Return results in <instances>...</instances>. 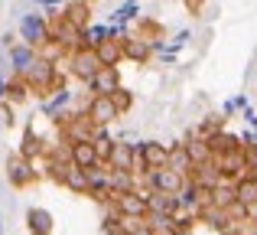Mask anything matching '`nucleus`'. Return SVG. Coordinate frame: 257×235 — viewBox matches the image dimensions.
Masks as SVG:
<instances>
[{
  "mask_svg": "<svg viewBox=\"0 0 257 235\" xmlns=\"http://www.w3.org/2000/svg\"><path fill=\"white\" fill-rule=\"evenodd\" d=\"M20 79L26 82L30 95H36V98H49L59 85H65V79L59 75V62H49V59H43V56L33 59V65Z\"/></svg>",
  "mask_w": 257,
  "mask_h": 235,
  "instance_id": "f257e3e1",
  "label": "nucleus"
},
{
  "mask_svg": "<svg viewBox=\"0 0 257 235\" xmlns=\"http://www.w3.org/2000/svg\"><path fill=\"white\" fill-rule=\"evenodd\" d=\"M134 150H137L134 177H140V173L147 177L150 170L166 167V160H170V144H163V140H144V144H134Z\"/></svg>",
  "mask_w": 257,
  "mask_h": 235,
  "instance_id": "f03ea898",
  "label": "nucleus"
},
{
  "mask_svg": "<svg viewBox=\"0 0 257 235\" xmlns=\"http://www.w3.org/2000/svg\"><path fill=\"white\" fill-rule=\"evenodd\" d=\"M4 170H7V183H10L13 190H30V186H36V180H39L36 164L26 160L23 153H10V157L4 160Z\"/></svg>",
  "mask_w": 257,
  "mask_h": 235,
  "instance_id": "7ed1b4c3",
  "label": "nucleus"
},
{
  "mask_svg": "<svg viewBox=\"0 0 257 235\" xmlns=\"http://www.w3.org/2000/svg\"><path fill=\"white\" fill-rule=\"evenodd\" d=\"M49 36V17L46 13H20V23H17V39L33 49H39V43H46Z\"/></svg>",
  "mask_w": 257,
  "mask_h": 235,
  "instance_id": "20e7f679",
  "label": "nucleus"
},
{
  "mask_svg": "<svg viewBox=\"0 0 257 235\" xmlns=\"http://www.w3.org/2000/svg\"><path fill=\"white\" fill-rule=\"evenodd\" d=\"M111 212L114 216H134V219H147V193L144 190H124L111 196Z\"/></svg>",
  "mask_w": 257,
  "mask_h": 235,
  "instance_id": "39448f33",
  "label": "nucleus"
},
{
  "mask_svg": "<svg viewBox=\"0 0 257 235\" xmlns=\"http://www.w3.org/2000/svg\"><path fill=\"white\" fill-rule=\"evenodd\" d=\"M98 69H101V62H98V56H94L91 46H78V49L69 52V72L78 79V82H88Z\"/></svg>",
  "mask_w": 257,
  "mask_h": 235,
  "instance_id": "423d86ee",
  "label": "nucleus"
},
{
  "mask_svg": "<svg viewBox=\"0 0 257 235\" xmlns=\"http://www.w3.org/2000/svg\"><path fill=\"white\" fill-rule=\"evenodd\" d=\"M85 115L91 118L94 127H107V124H114V121L120 118L117 108H114V102H111V95H91L88 105H85Z\"/></svg>",
  "mask_w": 257,
  "mask_h": 235,
  "instance_id": "0eeeda50",
  "label": "nucleus"
},
{
  "mask_svg": "<svg viewBox=\"0 0 257 235\" xmlns=\"http://www.w3.org/2000/svg\"><path fill=\"white\" fill-rule=\"evenodd\" d=\"M182 183H186V177L176 173V170H170V167H157V170L147 173V186L157 190V193H173V196H176V193L182 190Z\"/></svg>",
  "mask_w": 257,
  "mask_h": 235,
  "instance_id": "6e6552de",
  "label": "nucleus"
},
{
  "mask_svg": "<svg viewBox=\"0 0 257 235\" xmlns=\"http://www.w3.org/2000/svg\"><path fill=\"white\" fill-rule=\"evenodd\" d=\"M134 160H137L134 144H127V140H114L111 150H107V157H104V167H107V170H127V173H134Z\"/></svg>",
  "mask_w": 257,
  "mask_h": 235,
  "instance_id": "1a4fd4ad",
  "label": "nucleus"
},
{
  "mask_svg": "<svg viewBox=\"0 0 257 235\" xmlns=\"http://www.w3.org/2000/svg\"><path fill=\"white\" fill-rule=\"evenodd\" d=\"M85 85H88L91 95H111V92L120 85V69H117V65H101Z\"/></svg>",
  "mask_w": 257,
  "mask_h": 235,
  "instance_id": "9d476101",
  "label": "nucleus"
},
{
  "mask_svg": "<svg viewBox=\"0 0 257 235\" xmlns=\"http://www.w3.org/2000/svg\"><path fill=\"white\" fill-rule=\"evenodd\" d=\"M4 52H7V69H10L13 75H23V72L33 65V59H36V49L26 46V43H20V39L10 46V49H4Z\"/></svg>",
  "mask_w": 257,
  "mask_h": 235,
  "instance_id": "9b49d317",
  "label": "nucleus"
},
{
  "mask_svg": "<svg viewBox=\"0 0 257 235\" xmlns=\"http://www.w3.org/2000/svg\"><path fill=\"white\" fill-rule=\"evenodd\" d=\"M46 150H49V147H46L43 134H39L33 124H26L23 127V137H20V150L17 153H23L26 160H33V164H36L39 157H46Z\"/></svg>",
  "mask_w": 257,
  "mask_h": 235,
  "instance_id": "f8f14e48",
  "label": "nucleus"
},
{
  "mask_svg": "<svg viewBox=\"0 0 257 235\" xmlns=\"http://www.w3.org/2000/svg\"><path fill=\"white\" fill-rule=\"evenodd\" d=\"M120 46H124V59H131V62H137V65H144L147 59L153 56V46L147 43V39H140L137 33H131V30L120 36Z\"/></svg>",
  "mask_w": 257,
  "mask_h": 235,
  "instance_id": "ddd939ff",
  "label": "nucleus"
},
{
  "mask_svg": "<svg viewBox=\"0 0 257 235\" xmlns=\"http://www.w3.org/2000/svg\"><path fill=\"white\" fill-rule=\"evenodd\" d=\"M26 229H30V235H52V229H56L52 212L43 209V206H30L26 209Z\"/></svg>",
  "mask_w": 257,
  "mask_h": 235,
  "instance_id": "4468645a",
  "label": "nucleus"
},
{
  "mask_svg": "<svg viewBox=\"0 0 257 235\" xmlns=\"http://www.w3.org/2000/svg\"><path fill=\"white\" fill-rule=\"evenodd\" d=\"M69 153H72V164L82 167V170H91V167L101 164L98 150H94V140H75V144H69Z\"/></svg>",
  "mask_w": 257,
  "mask_h": 235,
  "instance_id": "2eb2a0df",
  "label": "nucleus"
},
{
  "mask_svg": "<svg viewBox=\"0 0 257 235\" xmlns=\"http://www.w3.org/2000/svg\"><path fill=\"white\" fill-rule=\"evenodd\" d=\"M69 102H72V92L65 89V85H59L49 98H43V115L52 118V121H59L65 111H69Z\"/></svg>",
  "mask_w": 257,
  "mask_h": 235,
  "instance_id": "dca6fc26",
  "label": "nucleus"
},
{
  "mask_svg": "<svg viewBox=\"0 0 257 235\" xmlns=\"http://www.w3.org/2000/svg\"><path fill=\"white\" fill-rule=\"evenodd\" d=\"M59 186H65L69 193H75V196H88V170H82V167H75V164H69L65 167V173H62V183Z\"/></svg>",
  "mask_w": 257,
  "mask_h": 235,
  "instance_id": "f3484780",
  "label": "nucleus"
},
{
  "mask_svg": "<svg viewBox=\"0 0 257 235\" xmlns=\"http://www.w3.org/2000/svg\"><path fill=\"white\" fill-rule=\"evenodd\" d=\"M94 56H98L101 65H120L124 62V46H120V39H101L94 46Z\"/></svg>",
  "mask_w": 257,
  "mask_h": 235,
  "instance_id": "a211bd4d",
  "label": "nucleus"
},
{
  "mask_svg": "<svg viewBox=\"0 0 257 235\" xmlns=\"http://www.w3.org/2000/svg\"><path fill=\"white\" fill-rule=\"evenodd\" d=\"M62 17L69 20V23H75L78 30H85V26L91 23V4H88V0H69Z\"/></svg>",
  "mask_w": 257,
  "mask_h": 235,
  "instance_id": "6ab92c4d",
  "label": "nucleus"
},
{
  "mask_svg": "<svg viewBox=\"0 0 257 235\" xmlns=\"http://www.w3.org/2000/svg\"><path fill=\"white\" fill-rule=\"evenodd\" d=\"M182 147H186V153H189V160H192V167H195V164H208V160H212V147H208V140H202V137L182 140Z\"/></svg>",
  "mask_w": 257,
  "mask_h": 235,
  "instance_id": "aec40b11",
  "label": "nucleus"
},
{
  "mask_svg": "<svg viewBox=\"0 0 257 235\" xmlns=\"http://www.w3.org/2000/svg\"><path fill=\"white\" fill-rule=\"evenodd\" d=\"M234 199H238L241 206H247V203H254V199H257V183H254L251 173L241 177V180H234Z\"/></svg>",
  "mask_w": 257,
  "mask_h": 235,
  "instance_id": "412c9836",
  "label": "nucleus"
},
{
  "mask_svg": "<svg viewBox=\"0 0 257 235\" xmlns=\"http://www.w3.org/2000/svg\"><path fill=\"white\" fill-rule=\"evenodd\" d=\"M218 131H225V115H205L199 121V127H195V137L208 140L212 134H218Z\"/></svg>",
  "mask_w": 257,
  "mask_h": 235,
  "instance_id": "4be33fe9",
  "label": "nucleus"
},
{
  "mask_svg": "<svg viewBox=\"0 0 257 235\" xmlns=\"http://www.w3.org/2000/svg\"><path fill=\"white\" fill-rule=\"evenodd\" d=\"M26 95H30V89H26V82L20 75H13V79H7V92H4V102H10V105H20V102H26Z\"/></svg>",
  "mask_w": 257,
  "mask_h": 235,
  "instance_id": "5701e85b",
  "label": "nucleus"
},
{
  "mask_svg": "<svg viewBox=\"0 0 257 235\" xmlns=\"http://www.w3.org/2000/svg\"><path fill=\"white\" fill-rule=\"evenodd\" d=\"M140 17V0H127V4H120L117 10L111 13V23H134V20Z\"/></svg>",
  "mask_w": 257,
  "mask_h": 235,
  "instance_id": "b1692460",
  "label": "nucleus"
},
{
  "mask_svg": "<svg viewBox=\"0 0 257 235\" xmlns=\"http://www.w3.org/2000/svg\"><path fill=\"white\" fill-rule=\"evenodd\" d=\"M111 102H114V108H117V115L124 118V115H131V108H134V92L124 89V85H117V89L111 92Z\"/></svg>",
  "mask_w": 257,
  "mask_h": 235,
  "instance_id": "393cba45",
  "label": "nucleus"
},
{
  "mask_svg": "<svg viewBox=\"0 0 257 235\" xmlns=\"http://www.w3.org/2000/svg\"><path fill=\"white\" fill-rule=\"evenodd\" d=\"M13 43H17V36H13V33H4V36H0V46H4V49H10Z\"/></svg>",
  "mask_w": 257,
  "mask_h": 235,
  "instance_id": "a878e982",
  "label": "nucleus"
},
{
  "mask_svg": "<svg viewBox=\"0 0 257 235\" xmlns=\"http://www.w3.org/2000/svg\"><path fill=\"white\" fill-rule=\"evenodd\" d=\"M218 235H241V232H238V229H234V225H228V229H221Z\"/></svg>",
  "mask_w": 257,
  "mask_h": 235,
  "instance_id": "bb28decb",
  "label": "nucleus"
},
{
  "mask_svg": "<svg viewBox=\"0 0 257 235\" xmlns=\"http://www.w3.org/2000/svg\"><path fill=\"white\" fill-rule=\"evenodd\" d=\"M251 177H254V183H257V164L251 167Z\"/></svg>",
  "mask_w": 257,
  "mask_h": 235,
  "instance_id": "cd10ccee",
  "label": "nucleus"
},
{
  "mask_svg": "<svg viewBox=\"0 0 257 235\" xmlns=\"http://www.w3.org/2000/svg\"><path fill=\"white\" fill-rule=\"evenodd\" d=\"M0 235H4V222H0Z\"/></svg>",
  "mask_w": 257,
  "mask_h": 235,
  "instance_id": "c85d7f7f",
  "label": "nucleus"
}]
</instances>
